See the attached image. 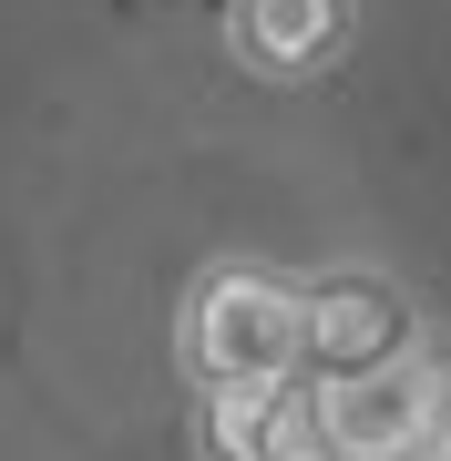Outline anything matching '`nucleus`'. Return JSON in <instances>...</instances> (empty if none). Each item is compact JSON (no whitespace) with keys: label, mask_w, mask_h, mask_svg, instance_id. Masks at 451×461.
I'll use <instances>...</instances> for the list:
<instances>
[{"label":"nucleus","mask_w":451,"mask_h":461,"mask_svg":"<svg viewBox=\"0 0 451 461\" xmlns=\"http://www.w3.org/2000/svg\"><path fill=\"white\" fill-rule=\"evenodd\" d=\"M401 348H420V318H410V297L390 277H318L308 287V369H318V390L401 359Z\"/></svg>","instance_id":"4"},{"label":"nucleus","mask_w":451,"mask_h":461,"mask_svg":"<svg viewBox=\"0 0 451 461\" xmlns=\"http://www.w3.org/2000/svg\"><path fill=\"white\" fill-rule=\"evenodd\" d=\"M205 461H349L329 441L308 369L247 379V390H205Z\"/></svg>","instance_id":"3"},{"label":"nucleus","mask_w":451,"mask_h":461,"mask_svg":"<svg viewBox=\"0 0 451 461\" xmlns=\"http://www.w3.org/2000/svg\"><path fill=\"white\" fill-rule=\"evenodd\" d=\"M318 411H329V441L349 461H441V441H451V359L441 348H401V359H380L359 379H329Z\"/></svg>","instance_id":"2"},{"label":"nucleus","mask_w":451,"mask_h":461,"mask_svg":"<svg viewBox=\"0 0 451 461\" xmlns=\"http://www.w3.org/2000/svg\"><path fill=\"white\" fill-rule=\"evenodd\" d=\"M359 32V0H226V51L257 83H308Z\"/></svg>","instance_id":"5"},{"label":"nucleus","mask_w":451,"mask_h":461,"mask_svg":"<svg viewBox=\"0 0 451 461\" xmlns=\"http://www.w3.org/2000/svg\"><path fill=\"white\" fill-rule=\"evenodd\" d=\"M441 461H451V441H441Z\"/></svg>","instance_id":"6"},{"label":"nucleus","mask_w":451,"mask_h":461,"mask_svg":"<svg viewBox=\"0 0 451 461\" xmlns=\"http://www.w3.org/2000/svg\"><path fill=\"white\" fill-rule=\"evenodd\" d=\"M175 359L195 390H247V379L308 369V287L277 277V267H205L185 287Z\"/></svg>","instance_id":"1"}]
</instances>
